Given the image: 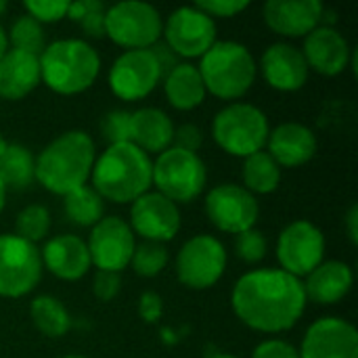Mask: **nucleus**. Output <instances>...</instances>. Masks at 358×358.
<instances>
[{"label":"nucleus","instance_id":"f257e3e1","mask_svg":"<svg viewBox=\"0 0 358 358\" xmlns=\"http://www.w3.org/2000/svg\"><path fill=\"white\" fill-rule=\"evenodd\" d=\"M304 283L281 268H260L237 279L231 304L237 319L262 334L292 329L306 308Z\"/></svg>","mask_w":358,"mask_h":358},{"label":"nucleus","instance_id":"f03ea898","mask_svg":"<svg viewBox=\"0 0 358 358\" xmlns=\"http://www.w3.org/2000/svg\"><path fill=\"white\" fill-rule=\"evenodd\" d=\"M92 189L103 201L132 203L153 185V162L132 143L109 145L92 166Z\"/></svg>","mask_w":358,"mask_h":358},{"label":"nucleus","instance_id":"7ed1b4c3","mask_svg":"<svg viewBox=\"0 0 358 358\" xmlns=\"http://www.w3.org/2000/svg\"><path fill=\"white\" fill-rule=\"evenodd\" d=\"M94 166V143L84 130H69L42 149L36 159V178L55 195H69L84 187Z\"/></svg>","mask_w":358,"mask_h":358},{"label":"nucleus","instance_id":"20e7f679","mask_svg":"<svg viewBox=\"0 0 358 358\" xmlns=\"http://www.w3.org/2000/svg\"><path fill=\"white\" fill-rule=\"evenodd\" d=\"M99 71V52L84 40H57L40 55V80L57 94H80L88 90Z\"/></svg>","mask_w":358,"mask_h":358},{"label":"nucleus","instance_id":"39448f33","mask_svg":"<svg viewBox=\"0 0 358 358\" xmlns=\"http://www.w3.org/2000/svg\"><path fill=\"white\" fill-rule=\"evenodd\" d=\"M197 69L203 80L206 92L222 101L241 99L252 88L258 71L248 46L233 40H216L214 46L201 57Z\"/></svg>","mask_w":358,"mask_h":358},{"label":"nucleus","instance_id":"423d86ee","mask_svg":"<svg viewBox=\"0 0 358 358\" xmlns=\"http://www.w3.org/2000/svg\"><path fill=\"white\" fill-rule=\"evenodd\" d=\"M268 120L262 109L250 103H231L220 109L212 122L216 145L235 157H250L266 145Z\"/></svg>","mask_w":358,"mask_h":358},{"label":"nucleus","instance_id":"0eeeda50","mask_svg":"<svg viewBox=\"0 0 358 358\" xmlns=\"http://www.w3.org/2000/svg\"><path fill=\"white\" fill-rule=\"evenodd\" d=\"M206 180L208 170L197 153L170 147L153 162V185L157 193L174 203L197 199L206 189Z\"/></svg>","mask_w":358,"mask_h":358},{"label":"nucleus","instance_id":"6e6552de","mask_svg":"<svg viewBox=\"0 0 358 358\" xmlns=\"http://www.w3.org/2000/svg\"><path fill=\"white\" fill-rule=\"evenodd\" d=\"M162 15L149 2L126 0L105 10V34L122 48L145 50L162 36Z\"/></svg>","mask_w":358,"mask_h":358},{"label":"nucleus","instance_id":"1a4fd4ad","mask_svg":"<svg viewBox=\"0 0 358 358\" xmlns=\"http://www.w3.org/2000/svg\"><path fill=\"white\" fill-rule=\"evenodd\" d=\"M42 277V258L34 243L17 235H0V296L21 298Z\"/></svg>","mask_w":358,"mask_h":358},{"label":"nucleus","instance_id":"9d476101","mask_svg":"<svg viewBox=\"0 0 358 358\" xmlns=\"http://www.w3.org/2000/svg\"><path fill=\"white\" fill-rule=\"evenodd\" d=\"M227 268L224 245L212 235L191 237L176 256L178 281L189 289H208L220 281Z\"/></svg>","mask_w":358,"mask_h":358},{"label":"nucleus","instance_id":"9b49d317","mask_svg":"<svg viewBox=\"0 0 358 358\" xmlns=\"http://www.w3.org/2000/svg\"><path fill=\"white\" fill-rule=\"evenodd\" d=\"M162 34L180 59H201L216 42V23L197 6H180L166 19Z\"/></svg>","mask_w":358,"mask_h":358},{"label":"nucleus","instance_id":"f8f14e48","mask_svg":"<svg viewBox=\"0 0 358 358\" xmlns=\"http://www.w3.org/2000/svg\"><path fill=\"white\" fill-rule=\"evenodd\" d=\"M325 256V237L308 220H296L287 224L277 241V258L281 271L292 277H308Z\"/></svg>","mask_w":358,"mask_h":358},{"label":"nucleus","instance_id":"ddd939ff","mask_svg":"<svg viewBox=\"0 0 358 358\" xmlns=\"http://www.w3.org/2000/svg\"><path fill=\"white\" fill-rule=\"evenodd\" d=\"M206 214L218 231L239 235L254 229L260 208L248 189L235 182H224L208 193Z\"/></svg>","mask_w":358,"mask_h":358},{"label":"nucleus","instance_id":"4468645a","mask_svg":"<svg viewBox=\"0 0 358 358\" xmlns=\"http://www.w3.org/2000/svg\"><path fill=\"white\" fill-rule=\"evenodd\" d=\"M88 254L90 264H94L99 271L107 273H122L134 254L136 241L134 233L128 222L120 216H103L90 233Z\"/></svg>","mask_w":358,"mask_h":358},{"label":"nucleus","instance_id":"2eb2a0df","mask_svg":"<svg viewBox=\"0 0 358 358\" xmlns=\"http://www.w3.org/2000/svg\"><path fill=\"white\" fill-rule=\"evenodd\" d=\"M159 80L162 73L149 48L122 52L109 69V86L122 101H138L149 96Z\"/></svg>","mask_w":358,"mask_h":358},{"label":"nucleus","instance_id":"dca6fc26","mask_svg":"<svg viewBox=\"0 0 358 358\" xmlns=\"http://www.w3.org/2000/svg\"><path fill=\"white\" fill-rule=\"evenodd\" d=\"M130 229L145 241L166 243L180 231V212L162 193H145L130 208Z\"/></svg>","mask_w":358,"mask_h":358},{"label":"nucleus","instance_id":"f3484780","mask_svg":"<svg viewBox=\"0 0 358 358\" xmlns=\"http://www.w3.org/2000/svg\"><path fill=\"white\" fill-rule=\"evenodd\" d=\"M300 358H358V334L352 323L338 317L315 321L298 350Z\"/></svg>","mask_w":358,"mask_h":358},{"label":"nucleus","instance_id":"a211bd4d","mask_svg":"<svg viewBox=\"0 0 358 358\" xmlns=\"http://www.w3.org/2000/svg\"><path fill=\"white\" fill-rule=\"evenodd\" d=\"M302 55L308 69H315L321 76L342 73L352 59L346 38L331 25H317L306 36Z\"/></svg>","mask_w":358,"mask_h":358},{"label":"nucleus","instance_id":"6ab92c4d","mask_svg":"<svg viewBox=\"0 0 358 358\" xmlns=\"http://www.w3.org/2000/svg\"><path fill=\"white\" fill-rule=\"evenodd\" d=\"M260 69L266 84L281 92H296L308 80V65L302 50L285 42L271 44L264 50Z\"/></svg>","mask_w":358,"mask_h":358},{"label":"nucleus","instance_id":"aec40b11","mask_svg":"<svg viewBox=\"0 0 358 358\" xmlns=\"http://www.w3.org/2000/svg\"><path fill=\"white\" fill-rule=\"evenodd\" d=\"M323 19V4L319 0H268L264 4L266 25L285 36H308Z\"/></svg>","mask_w":358,"mask_h":358},{"label":"nucleus","instance_id":"412c9836","mask_svg":"<svg viewBox=\"0 0 358 358\" xmlns=\"http://www.w3.org/2000/svg\"><path fill=\"white\" fill-rule=\"evenodd\" d=\"M266 147L279 168H300L315 157L317 136L304 124L285 122L268 132Z\"/></svg>","mask_w":358,"mask_h":358},{"label":"nucleus","instance_id":"4be33fe9","mask_svg":"<svg viewBox=\"0 0 358 358\" xmlns=\"http://www.w3.org/2000/svg\"><path fill=\"white\" fill-rule=\"evenodd\" d=\"M42 268H48L63 281H78L90 268L88 245L76 235H59L46 241L42 254Z\"/></svg>","mask_w":358,"mask_h":358},{"label":"nucleus","instance_id":"5701e85b","mask_svg":"<svg viewBox=\"0 0 358 358\" xmlns=\"http://www.w3.org/2000/svg\"><path fill=\"white\" fill-rule=\"evenodd\" d=\"M40 84V57L23 50H6L0 57V99L19 101Z\"/></svg>","mask_w":358,"mask_h":358},{"label":"nucleus","instance_id":"b1692460","mask_svg":"<svg viewBox=\"0 0 358 358\" xmlns=\"http://www.w3.org/2000/svg\"><path fill=\"white\" fill-rule=\"evenodd\" d=\"M352 281H355V275L346 262H338V260L325 262L323 260L308 275V279L304 283V294H306V300L321 304V306L338 304L348 296Z\"/></svg>","mask_w":358,"mask_h":358},{"label":"nucleus","instance_id":"393cba45","mask_svg":"<svg viewBox=\"0 0 358 358\" xmlns=\"http://www.w3.org/2000/svg\"><path fill=\"white\" fill-rule=\"evenodd\" d=\"M174 138V124L162 109L143 107L130 113V143L141 151L149 153H164L172 147Z\"/></svg>","mask_w":358,"mask_h":358},{"label":"nucleus","instance_id":"a878e982","mask_svg":"<svg viewBox=\"0 0 358 358\" xmlns=\"http://www.w3.org/2000/svg\"><path fill=\"white\" fill-rule=\"evenodd\" d=\"M164 92L168 103L178 111H191L199 107L206 99V86L199 69L191 63L176 65L164 78Z\"/></svg>","mask_w":358,"mask_h":358},{"label":"nucleus","instance_id":"bb28decb","mask_svg":"<svg viewBox=\"0 0 358 358\" xmlns=\"http://www.w3.org/2000/svg\"><path fill=\"white\" fill-rule=\"evenodd\" d=\"M36 178V159L29 149L21 145H6L0 155V182L4 189L23 191Z\"/></svg>","mask_w":358,"mask_h":358},{"label":"nucleus","instance_id":"cd10ccee","mask_svg":"<svg viewBox=\"0 0 358 358\" xmlns=\"http://www.w3.org/2000/svg\"><path fill=\"white\" fill-rule=\"evenodd\" d=\"M281 182V168L277 162L266 153L258 151L250 157H245L243 164V189H248L252 195H268L273 193Z\"/></svg>","mask_w":358,"mask_h":358},{"label":"nucleus","instance_id":"c85d7f7f","mask_svg":"<svg viewBox=\"0 0 358 358\" xmlns=\"http://www.w3.org/2000/svg\"><path fill=\"white\" fill-rule=\"evenodd\" d=\"M29 315L36 329L46 338H63L71 327L69 313L52 296H38L29 306Z\"/></svg>","mask_w":358,"mask_h":358},{"label":"nucleus","instance_id":"c756f323","mask_svg":"<svg viewBox=\"0 0 358 358\" xmlns=\"http://www.w3.org/2000/svg\"><path fill=\"white\" fill-rule=\"evenodd\" d=\"M63 208H65V216L78 227H94L105 216L103 197L88 185L65 195Z\"/></svg>","mask_w":358,"mask_h":358},{"label":"nucleus","instance_id":"7c9ffc66","mask_svg":"<svg viewBox=\"0 0 358 358\" xmlns=\"http://www.w3.org/2000/svg\"><path fill=\"white\" fill-rule=\"evenodd\" d=\"M8 40L15 50H23V52L36 55V57H40L42 50L46 48L44 29L29 15H21L19 19H15V23L10 25V31H8Z\"/></svg>","mask_w":358,"mask_h":358},{"label":"nucleus","instance_id":"2f4dec72","mask_svg":"<svg viewBox=\"0 0 358 358\" xmlns=\"http://www.w3.org/2000/svg\"><path fill=\"white\" fill-rule=\"evenodd\" d=\"M15 235L29 241V243H38L40 239H44L50 231V214L44 206H27L17 214L15 220Z\"/></svg>","mask_w":358,"mask_h":358},{"label":"nucleus","instance_id":"473e14b6","mask_svg":"<svg viewBox=\"0 0 358 358\" xmlns=\"http://www.w3.org/2000/svg\"><path fill=\"white\" fill-rule=\"evenodd\" d=\"M134 273L138 277H157L166 264H168V250L164 243H155V241H143L141 245L134 248L132 260H130Z\"/></svg>","mask_w":358,"mask_h":358},{"label":"nucleus","instance_id":"72a5a7b5","mask_svg":"<svg viewBox=\"0 0 358 358\" xmlns=\"http://www.w3.org/2000/svg\"><path fill=\"white\" fill-rule=\"evenodd\" d=\"M266 250H268V241L256 229H250V231L239 233L235 237V254H237L239 260H243L248 264L260 262L266 256Z\"/></svg>","mask_w":358,"mask_h":358},{"label":"nucleus","instance_id":"f704fd0d","mask_svg":"<svg viewBox=\"0 0 358 358\" xmlns=\"http://www.w3.org/2000/svg\"><path fill=\"white\" fill-rule=\"evenodd\" d=\"M101 132L109 145L130 143V113L122 109L107 113L101 122Z\"/></svg>","mask_w":358,"mask_h":358},{"label":"nucleus","instance_id":"c9c22d12","mask_svg":"<svg viewBox=\"0 0 358 358\" xmlns=\"http://www.w3.org/2000/svg\"><path fill=\"white\" fill-rule=\"evenodd\" d=\"M27 15L31 19H36L40 25L42 23H55V21H61L63 17H67V10H69V2L65 0H29L23 4Z\"/></svg>","mask_w":358,"mask_h":358},{"label":"nucleus","instance_id":"e433bc0d","mask_svg":"<svg viewBox=\"0 0 358 358\" xmlns=\"http://www.w3.org/2000/svg\"><path fill=\"white\" fill-rule=\"evenodd\" d=\"M201 13L208 17H235L237 13H243L250 2L248 0H208V2H197L195 4Z\"/></svg>","mask_w":358,"mask_h":358},{"label":"nucleus","instance_id":"4c0bfd02","mask_svg":"<svg viewBox=\"0 0 358 358\" xmlns=\"http://www.w3.org/2000/svg\"><path fill=\"white\" fill-rule=\"evenodd\" d=\"M120 287H122L120 273L96 271V275H94V283H92V289H94V296H96L101 302H111V300L120 294Z\"/></svg>","mask_w":358,"mask_h":358},{"label":"nucleus","instance_id":"58836bf2","mask_svg":"<svg viewBox=\"0 0 358 358\" xmlns=\"http://www.w3.org/2000/svg\"><path fill=\"white\" fill-rule=\"evenodd\" d=\"M203 143V132L193 126V124H185L178 130H174V138H172V147L189 151V153H197L199 147Z\"/></svg>","mask_w":358,"mask_h":358},{"label":"nucleus","instance_id":"ea45409f","mask_svg":"<svg viewBox=\"0 0 358 358\" xmlns=\"http://www.w3.org/2000/svg\"><path fill=\"white\" fill-rule=\"evenodd\" d=\"M252 358H300V352L283 340H266L254 348Z\"/></svg>","mask_w":358,"mask_h":358},{"label":"nucleus","instance_id":"a19ab883","mask_svg":"<svg viewBox=\"0 0 358 358\" xmlns=\"http://www.w3.org/2000/svg\"><path fill=\"white\" fill-rule=\"evenodd\" d=\"M151 55L155 57V61H157V67H159V73H162V78H166L176 65H180V57L166 44V42H155L151 48Z\"/></svg>","mask_w":358,"mask_h":358},{"label":"nucleus","instance_id":"79ce46f5","mask_svg":"<svg viewBox=\"0 0 358 358\" xmlns=\"http://www.w3.org/2000/svg\"><path fill=\"white\" fill-rule=\"evenodd\" d=\"M80 27L90 38H103L105 36V6H99L90 13H86L80 21Z\"/></svg>","mask_w":358,"mask_h":358},{"label":"nucleus","instance_id":"37998d69","mask_svg":"<svg viewBox=\"0 0 358 358\" xmlns=\"http://www.w3.org/2000/svg\"><path fill=\"white\" fill-rule=\"evenodd\" d=\"M138 313L147 323H155L162 317V298L153 292H147L138 300Z\"/></svg>","mask_w":358,"mask_h":358},{"label":"nucleus","instance_id":"c03bdc74","mask_svg":"<svg viewBox=\"0 0 358 358\" xmlns=\"http://www.w3.org/2000/svg\"><path fill=\"white\" fill-rule=\"evenodd\" d=\"M99 6H103V2H99V0H78V2H69L67 17L71 21H80L86 13H90V10H94Z\"/></svg>","mask_w":358,"mask_h":358},{"label":"nucleus","instance_id":"a18cd8bd","mask_svg":"<svg viewBox=\"0 0 358 358\" xmlns=\"http://www.w3.org/2000/svg\"><path fill=\"white\" fill-rule=\"evenodd\" d=\"M346 229H348V237L350 243L357 245L358 243V206H352L346 214Z\"/></svg>","mask_w":358,"mask_h":358},{"label":"nucleus","instance_id":"49530a36","mask_svg":"<svg viewBox=\"0 0 358 358\" xmlns=\"http://www.w3.org/2000/svg\"><path fill=\"white\" fill-rule=\"evenodd\" d=\"M6 46H8V40H6V34H4V29H2V25H0V57L8 50Z\"/></svg>","mask_w":358,"mask_h":358},{"label":"nucleus","instance_id":"de8ad7c7","mask_svg":"<svg viewBox=\"0 0 358 358\" xmlns=\"http://www.w3.org/2000/svg\"><path fill=\"white\" fill-rule=\"evenodd\" d=\"M4 199H6V189H4V185L0 182V212L4 210Z\"/></svg>","mask_w":358,"mask_h":358},{"label":"nucleus","instance_id":"09e8293b","mask_svg":"<svg viewBox=\"0 0 358 358\" xmlns=\"http://www.w3.org/2000/svg\"><path fill=\"white\" fill-rule=\"evenodd\" d=\"M4 149H6V141L2 138V134H0V155L4 153Z\"/></svg>","mask_w":358,"mask_h":358},{"label":"nucleus","instance_id":"8fccbe9b","mask_svg":"<svg viewBox=\"0 0 358 358\" xmlns=\"http://www.w3.org/2000/svg\"><path fill=\"white\" fill-rule=\"evenodd\" d=\"M6 10V2L4 0H0V13H4Z\"/></svg>","mask_w":358,"mask_h":358},{"label":"nucleus","instance_id":"3c124183","mask_svg":"<svg viewBox=\"0 0 358 358\" xmlns=\"http://www.w3.org/2000/svg\"><path fill=\"white\" fill-rule=\"evenodd\" d=\"M214 358H237V357H229V355H218V357Z\"/></svg>","mask_w":358,"mask_h":358},{"label":"nucleus","instance_id":"603ef678","mask_svg":"<svg viewBox=\"0 0 358 358\" xmlns=\"http://www.w3.org/2000/svg\"><path fill=\"white\" fill-rule=\"evenodd\" d=\"M63 358H84V357H63Z\"/></svg>","mask_w":358,"mask_h":358}]
</instances>
